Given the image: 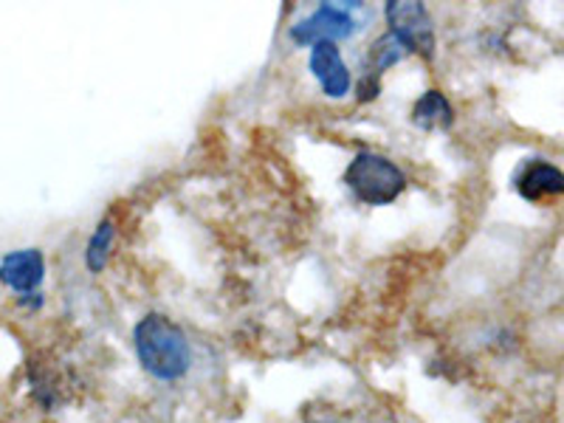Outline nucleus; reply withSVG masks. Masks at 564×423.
<instances>
[{"instance_id":"obj_1","label":"nucleus","mask_w":564,"mask_h":423,"mask_svg":"<svg viewBox=\"0 0 564 423\" xmlns=\"http://www.w3.org/2000/svg\"><path fill=\"white\" fill-rule=\"evenodd\" d=\"M133 347L141 370L159 381L184 379L193 367V345L184 330L164 314H148L135 322Z\"/></svg>"},{"instance_id":"obj_2","label":"nucleus","mask_w":564,"mask_h":423,"mask_svg":"<svg viewBox=\"0 0 564 423\" xmlns=\"http://www.w3.org/2000/svg\"><path fill=\"white\" fill-rule=\"evenodd\" d=\"M341 181L356 195V200L367 206H390L406 189L404 170L398 167L392 159L372 153V150H361V153L352 155Z\"/></svg>"},{"instance_id":"obj_3","label":"nucleus","mask_w":564,"mask_h":423,"mask_svg":"<svg viewBox=\"0 0 564 423\" xmlns=\"http://www.w3.org/2000/svg\"><path fill=\"white\" fill-rule=\"evenodd\" d=\"M390 34L404 45L410 54L423 59L435 57V20L417 0H390L384 9Z\"/></svg>"},{"instance_id":"obj_4","label":"nucleus","mask_w":564,"mask_h":423,"mask_svg":"<svg viewBox=\"0 0 564 423\" xmlns=\"http://www.w3.org/2000/svg\"><path fill=\"white\" fill-rule=\"evenodd\" d=\"M356 32V18L345 7L322 3L319 9L291 26V40L296 45H316V43H336Z\"/></svg>"},{"instance_id":"obj_5","label":"nucleus","mask_w":564,"mask_h":423,"mask_svg":"<svg viewBox=\"0 0 564 423\" xmlns=\"http://www.w3.org/2000/svg\"><path fill=\"white\" fill-rule=\"evenodd\" d=\"M311 74L319 83L322 94L330 99H341L350 94L352 77L347 68L345 57H341L339 45L336 43H316L311 45Z\"/></svg>"},{"instance_id":"obj_6","label":"nucleus","mask_w":564,"mask_h":423,"mask_svg":"<svg viewBox=\"0 0 564 423\" xmlns=\"http://www.w3.org/2000/svg\"><path fill=\"white\" fill-rule=\"evenodd\" d=\"M45 280V257L40 249H14L0 260V282L14 294H37Z\"/></svg>"},{"instance_id":"obj_7","label":"nucleus","mask_w":564,"mask_h":423,"mask_svg":"<svg viewBox=\"0 0 564 423\" xmlns=\"http://www.w3.org/2000/svg\"><path fill=\"white\" fill-rule=\"evenodd\" d=\"M513 189L517 195L531 204H542V200H553V198H562L564 195V173L551 164V161H542V159H533L528 161L525 167L517 173L513 178Z\"/></svg>"},{"instance_id":"obj_8","label":"nucleus","mask_w":564,"mask_h":423,"mask_svg":"<svg viewBox=\"0 0 564 423\" xmlns=\"http://www.w3.org/2000/svg\"><path fill=\"white\" fill-rule=\"evenodd\" d=\"M412 124L426 133H435V130H449L455 124V108L446 99V94L441 90H426L417 97V102L412 105L410 113Z\"/></svg>"},{"instance_id":"obj_9","label":"nucleus","mask_w":564,"mask_h":423,"mask_svg":"<svg viewBox=\"0 0 564 423\" xmlns=\"http://www.w3.org/2000/svg\"><path fill=\"white\" fill-rule=\"evenodd\" d=\"M113 243L116 220L108 215V218L99 220V226L94 229V235H90L88 246H85V265H88L90 274H102L105 265H108L110 260V251H113Z\"/></svg>"},{"instance_id":"obj_10","label":"nucleus","mask_w":564,"mask_h":423,"mask_svg":"<svg viewBox=\"0 0 564 423\" xmlns=\"http://www.w3.org/2000/svg\"><path fill=\"white\" fill-rule=\"evenodd\" d=\"M319 423H327V421H319Z\"/></svg>"}]
</instances>
